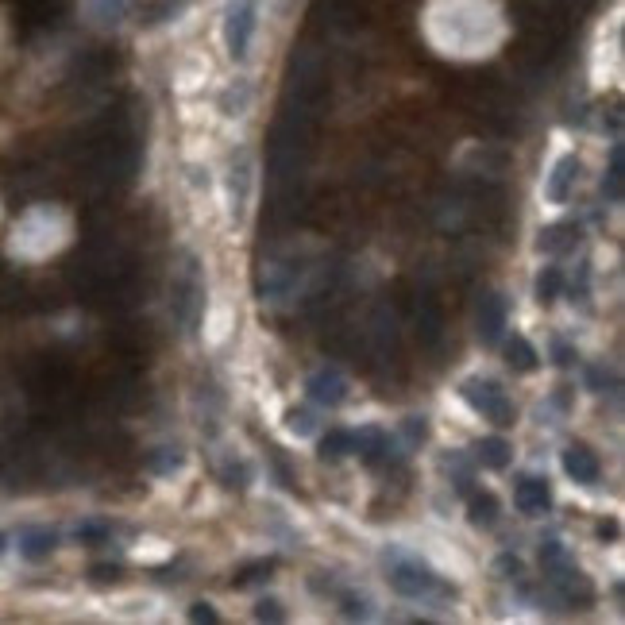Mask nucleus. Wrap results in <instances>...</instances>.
Masks as SVG:
<instances>
[{
  "mask_svg": "<svg viewBox=\"0 0 625 625\" xmlns=\"http://www.w3.org/2000/svg\"><path fill=\"white\" fill-rule=\"evenodd\" d=\"M386 579L394 587V595L414 599V602H421V599L436 595V590H444L440 575L429 564H425V560H417V556H409V552L386 556Z\"/></svg>",
  "mask_w": 625,
  "mask_h": 625,
  "instance_id": "nucleus-1",
  "label": "nucleus"
},
{
  "mask_svg": "<svg viewBox=\"0 0 625 625\" xmlns=\"http://www.w3.org/2000/svg\"><path fill=\"white\" fill-rule=\"evenodd\" d=\"M459 394H464V402L475 409L479 417L495 421L498 429L506 425H514V402H509V394L495 383V378H483V374H471L459 383Z\"/></svg>",
  "mask_w": 625,
  "mask_h": 625,
  "instance_id": "nucleus-2",
  "label": "nucleus"
},
{
  "mask_svg": "<svg viewBox=\"0 0 625 625\" xmlns=\"http://www.w3.org/2000/svg\"><path fill=\"white\" fill-rule=\"evenodd\" d=\"M255 24H259V5H255V0H236V5L228 8V15H224V46H228V55H232L236 62L248 58Z\"/></svg>",
  "mask_w": 625,
  "mask_h": 625,
  "instance_id": "nucleus-3",
  "label": "nucleus"
},
{
  "mask_svg": "<svg viewBox=\"0 0 625 625\" xmlns=\"http://www.w3.org/2000/svg\"><path fill=\"white\" fill-rule=\"evenodd\" d=\"M305 394H309V402H317L324 409H336V405L348 402V378H343L336 367H321L305 378Z\"/></svg>",
  "mask_w": 625,
  "mask_h": 625,
  "instance_id": "nucleus-4",
  "label": "nucleus"
},
{
  "mask_svg": "<svg viewBox=\"0 0 625 625\" xmlns=\"http://www.w3.org/2000/svg\"><path fill=\"white\" fill-rule=\"evenodd\" d=\"M560 464H564V475L575 483H583V487H595L599 483V475H602V464H599V456L587 448V444H568L564 456H560Z\"/></svg>",
  "mask_w": 625,
  "mask_h": 625,
  "instance_id": "nucleus-5",
  "label": "nucleus"
},
{
  "mask_svg": "<svg viewBox=\"0 0 625 625\" xmlns=\"http://www.w3.org/2000/svg\"><path fill=\"white\" fill-rule=\"evenodd\" d=\"M506 302L498 298V293H483L479 302V312H475V321H479V340L487 343V348H495V343H502V333H506Z\"/></svg>",
  "mask_w": 625,
  "mask_h": 625,
  "instance_id": "nucleus-6",
  "label": "nucleus"
},
{
  "mask_svg": "<svg viewBox=\"0 0 625 625\" xmlns=\"http://www.w3.org/2000/svg\"><path fill=\"white\" fill-rule=\"evenodd\" d=\"M579 170H583V162L575 159V155H560V159H556V167H552L548 182H545V197H548L552 205H564L568 197H571L575 182H579Z\"/></svg>",
  "mask_w": 625,
  "mask_h": 625,
  "instance_id": "nucleus-7",
  "label": "nucleus"
},
{
  "mask_svg": "<svg viewBox=\"0 0 625 625\" xmlns=\"http://www.w3.org/2000/svg\"><path fill=\"white\" fill-rule=\"evenodd\" d=\"M514 502H517L521 514H529V517L548 514V509H552V490H548V479L525 475V479L517 483V490H514Z\"/></svg>",
  "mask_w": 625,
  "mask_h": 625,
  "instance_id": "nucleus-8",
  "label": "nucleus"
},
{
  "mask_svg": "<svg viewBox=\"0 0 625 625\" xmlns=\"http://www.w3.org/2000/svg\"><path fill=\"white\" fill-rule=\"evenodd\" d=\"M58 548V533L55 529H43V525H27V529L20 533V556L31 564H39L46 560Z\"/></svg>",
  "mask_w": 625,
  "mask_h": 625,
  "instance_id": "nucleus-9",
  "label": "nucleus"
},
{
  "mask_svg": "<svg viewBox=\"0 0 625 625\" xmlns=\"http://www.w3.org/2000/svg\"><path fill=\"white\" fill-rule=\"evenodd\" d=\"M352 452H359V459H364L367 467H378V464H383V456L390 452V440H386L383 429L367 425V429L352 433Z\"/></svg>",
  "mask_w": 625,
  "mask_h": 625,
  "instance_id": "nucleus-10",
  "label": "nucleus"
},
{
  "mask_svg": "<svg viewBox=\"0 0 625 625\" xmlns=\"http://www.w3.org/2000/svg\"><path fill=\"white\" fill-rule=\"evenodd\" d=\"M475 459H479L487 471H506L509 459H514V448H509V440H502V436H483L475 444Z\"/></svg>",
  "mask_w": 625,
  "mask_h": 625,
  "instance_id": "nucleus-11",
  "label": "nucleus"
},
{
  "mask_svg": "<svg viewBox=\"0 0 625 625\" xmlns=\"http://www.w3.org/2000/svg\"><path fill=\"white\" fill-rule=\"evenodd\" d=\"M467 517L479 529H490L498 521V498L490 490H467Z\"/></svg>",
  "mask_w": 625,
  "mask_h": 625,
  "instance_id": "nucleus-12",
  "label": "nucleus"
},
{
  "mask_svg": "<svg viewBox=\"0 0 625 625\" xmlns=\"http://www.w3.org/2000/svg\"><path fill=\"white\" fill-rule=\"evenodd\" d=\"M621 182H625V151H621V143H614L610 167H606V178H602V197H606L610 205L621 201Z\"/></svg>",
  "mask_w": 625,
  "mask_h": 625,
  "instance_id": "nucleus-13",
  "label": "nucleus"
},
{
  "mask_svg": "<svg viewBox=\"0 0 625 625\" xmlns=\"http://www.w3.org/2000/svg\"><path fill=\"white\" fill-rule=\"evenodd\" d=\"M506 364L514 367V371H521V374H529V371L540 367V355H537V348L525 336H514V340L506 343Z\"/></svg>",
  "mask_w": 625,
  "mask_h": 625,
  "instance_id": "nucleus-14",
  "label": "nucleus"
},
{
  "mask_svg": "<svg viewBox=\"0 0 625 625\" xmlns=\"http://www.w3.org/2000/svg\"><path fill=\"white\" fill-rule=\"evenodd\" d=\"M575 240H579V228H575L571 220L552 224V228L540 232V251H568V248H575Z\"/></svg>",
  "mask_w": 625,
  "mask_h": 625,
  "instance_id": "nucleus-15",
  "label": "nucleus"
},
{
  "mask_svg": "<svg viewBox=\"0 0 625 625\" xmlns=\"http://www.w3.org/2000/svg\"><path fill=\"white\" fill-rule=\"evenodd\" d=\"M186 467V452L182 448H155L147 456V471L151 475H174Z\"/></svg>",
  "mask_w": 625,
  "mask_h": 625,
  "instance_id": "nucleus-16",
  "label": "nucleus"
},
{
  "mask_svg": "<svg viewBox=\"0 0 625 625\" xmlns=\"http://www.w3.org/2000/svg\"><path fill=\"white\" fill-rule=\"evenodd\" d=\"M560 290H564V274L556 267H545L537 274V302L540 305H552L556 298H560Z\"/></svg>",
  "mask_w": 625,
  "mask_h": 625,
  "instance_id": "nucleus-17",
  "label": "nucleus"
},
{
  "mask_svg": "<svg viewBox=\"0 0 625 625\" xmlns=\"http://www.w3.org/2000/svg\"><path fill=\"white\" fill-rule=\"evenodd\" d=\"M348 452H352V433H343V429H333L321 440V456L324 459H343Z\"/></svg>",
  "mask_w": 625,
  "mask_h": 625,
  "instance_id": "nucleus-18",
  "label": "nucleus"
},
{
  "mask_svg": "<svg viewBox=\"0 0 625 625\" xmlns=\"http://www.w3.org/2000/svg\"><path fill=\"white\" fill-rule=\"evenodd\" d=\"M286 429L293 436H312L317 433V417H312L309 409H286Z\"/></svg>",
  "mask_w": 625,
  "mask_h": 625,
  "instance_id": "nucleus-19",
  "label": "nucleus"
},
{
  "mask_svg": "<svg viewBox=\"0 0 625 625\" xmlns=\"http://www.w3.org/2000/svg\"><path fill=\"white\" fill-rule=\"evenodd\" d=\"M74 537L81 540V545H105V540H108V525L105 521H81L74 529Z\"/></svg>",
  "mask_w": 625,
  "mask_h": 625,
  "instance_id": "nucleus-20",
  "label": "nucleus"
},
{
  "mask_svg": "<svg viewBox=\"0 0 625 625\" xmlns=\"http://www.w3.org/2000/svg\"><path fill=\"white\" fill-rule=\"evenodd\" d=\"M93 12L101 15L105 24H117L120 15L128 12V0H93Z\"/></svg>",
  "mask_w": 625,
  "mask_h": 625,
  "instance_id": "nucleus-21",
  "label": "nucleus"
},
{
  "mask_svg": "<svg viewBox=\"0 0 625 625\" xmlns=\"http://www.w3.org/2000/svg\"><path fill=\"white\" fill-rule=\"evenodd\" d=\"M343 618H359V621H367L371 618V602L364 595H343Z\"/></svg>",
  "mask_w": 625,
  "mask_h": 625,
  "instance_id": "nucleus-22",
  "label": "nucleus"
},
{
  "mask_svg": "<svg viewBox=\"0 0 625 625\" xmlns=\"http://www.w3.org/2000/svg\"><path fill=\"white\" fill-rule=\"evenodd\" d=\"M255 618L259 621H286V610H282V602H278V599H259Z\"/></svg>",
  "mask_w": 625,
  "mask_h": 625,
  "instance_id": "nucleus-23",
  "label": "nucleus"
},
{
  "mask_svg": "<svg viewBox=\"0 0 625 625\" xmlns=\"http://www.w3.org/2000/svg\"><path fill=\"white\" fill-rule=\"evenodd\" d=\"M564 556H568V548L560 545V540H556V537H548L545 540V545H540V564H545V568H552V564H560L564 560Z\"/></svg>",
  "mask_w": 625,
  "mask_h": 625,
  "instance_id": "nucleus-24",
  "label": "nucleus"
},
{
  "mask_svg": "<svg viewBox=\"0 0 625 625\" xmlns=\"http://www.w3.org/2000/svg\"><path fill=\"white\" fill-rule=\"evenodd\" d=\"M271 571H274V560H259V564H251L243 575H236V587H248V583L262 579V575H271Z\"/></svg>",
  "mask_w": 625,
  "mask_h": 625,
  "instance_id": "nucleus-25",
  "label": "nucleus"
},
{
  "mask_svg": "<svg viewBox=\"0 0 625 625\" xmlns=\"http://www.w3.org/2000/svg\"><path fill=\"white\" fill-rule=\"evenodd\" d=\"M405 436H409V444L429 440V425H425V417H405Z\"/></svg>",
  "mask_w": 625,
  "mask_h": 625,
  "instance_id": "nucleus-26",
  "label": "nucleus"
},
{
  "mask_svg": "<svg viewBox=\"0 0 625 625\" xmlns=\"http://www.w3.org/2000/svg\"><path fill=\"white\" fill-rule=\"evenodd\" d=\"M190 621H205V625H217V621H220V614L212 610V602H193V606H190Z\"/></svg>",
  "mask_w": 625,
  "mask_h": 625,
  "instance_id": "nucleus-27",
  "label": "nucleus"
},
{
  "mask_svg": "<svg viewBox=\"0 0 625 625\" xmlns=\"http://www.w3.org/2000/svg\"><path fill=\"white\" fill-rule=\"evenodd\" d=\"M89 575H93V583H117L120 579V564H97Z\"/></svg>",
  "mask_w": 625,
  "mask_h": 625,
  "instance_id": "nucleus-28",
  "label": "nucleus"
},
{
  "mask_svg": "<svg viewBox=\"0 0 625 625\" xmlns=\"http://www.w3.org/2000/svg\"><path fill=\"white\" fill-rule=\"evenodd\" d=\"M552 355H556V364H560V367H571V364H575V352L568 348L564 340H556V343H552Z\"/></svg>",
  "mask_w": 625,
  "mask_h": 625,
  "instance_id": "nucleus-29",
  "label": "nucleus"
},
{
  "mask_svg": "<svg viewBox=\"0 0 625 625\" xmlns=\"http://www.w3.org/2000/svg\"><path fill=\"white\" fill-rule=\"evenodd\" d=\"M498 571H506V579H517L521 560H517V556H498Z\"/></svg>",
  "mask_w": 625,
  "mask_h": 625,
  "instance_id": "nucleus-30",
  "label": "nucleus"
},
{
  "mask_svg": "<svg viewBox=\"0 0 625 625\" xmlns=\"http://www.w3.org/2000/svg\"><path fill=\"white\" fill-rule=\"evenodd\" d=\"M5 548H8V537H5V533H0V556H5Z\"/></svg>",
  "mask_w": 625,
  "mask_h": 625,
  "instance_id": "nucleus-31",
  "label": "nucleus"
}]
</instances>
